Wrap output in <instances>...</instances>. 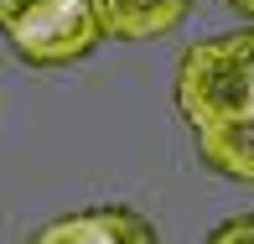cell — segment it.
Returning <instances> with one entry per match:
<instances>
[{"label":"cell","instance_id":"cell-3","mask_svg":"<svg viewBox=\"0 0 254 244\" xmlns=\"http://www.w3.org/2000/svg\"><path fill=\"white\" fill-rule=\"evenodd\" d=\"M31 244H156V229L135 208H94V213L52 218Z\"/></svg>","mask_w":254,"mask_h":244},{"label":"cell","instance_id":"cell-8","mask_svg":"<svg viewBox=\"0 0 254 244\" xmlns=\"http://www.w3.org/2000/svg\"><path fill=\"white\" fill-rule=\"evenodd\" d=\"M249 42H254V26H249Z\"/></svg>","mask_w":254,"mask_h":244},{"label":"cell","instance_id":"cell-2","mask_svg":"<svg viewBox=\"0 0 254 244\" xmlns=\"http://www.w3.org/2000/svg\"><path fill=\"white\" fill-rule=\"evenodd\" d=\"M0 37L37 68H67L104 42L94 0H0Z\"/></svg>","mask_w":254,"mask_h":244},{"label":"cell","instance_id":"cell-6","mask_svg":"<svg viewBox=\"0 0 254 244\" xmlns=\"http://www.w3.org/2000/svg\"><path fill=\"white\" fill-rule=\"evenodd\" d=\"M207 244H254V213H239V218H223V224L207 234Z\"/></svg>","mask_w":254,"mask_h":244},{"label":"cell","instance_id":"cell-5","mask_svg":"<svg viewBox=\"0 0 254 244\" xmlns=\"http://www.w3.org/2000/svg\"><path fill=\"white\" fill-rule=\"evenodd\" d=\"M192 135H197V151L213 171L254 182V109L234 114V120H218L207 130H192Z\"/></svg>","mask_w":254,"mask_h":244},{"label":"cell","instance_id":"cell-1","mask_svg":"<svg viewBox=\"0 0 254 244\" xmlns=\"http://www.w3.org/2000/svg\"><path fill=\"white\" fill-rule=\"evenodd\" d=\"M177 109L192 130L254 109V42L249 26L234 37H207L177 63Z\"/></svg>","mask_w":254,"mask_h":244},{"label":"cell","instance_id":"cell-7","mask_svg":"<svg viewBox=\"0 0 254 244\" xmlns=\"http://www.w3.org/2000/svg\"><path fill=\"white\" fill-rule=\"evenodd\" d=\"M228 5H234V10H244V16L254 21V0H228Z\"/></svg>","mask_w":254,"mask_h":244},{"label":"cell","instance_id":"cell-4","mask_svg":"<svg viewBox=\"0 0 254 244\" xmlns=\"http://www.w3.org/2000/svg\"><path fill=\"white\" fill-rule=\"evenodd\" d=\"M192 0H94V16L104 37H120V42H151L166 37L187 21Z\"/></svg>","mask_w":254,"mask_h":244}]
</instances>
